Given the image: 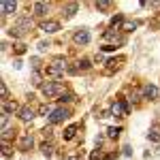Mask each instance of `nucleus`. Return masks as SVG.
I'll return each instance as SVG.
<instances>
[{
	"mask_svg": "<svg viewBox=\"0 0 160 160\" xmlns=\"http://www.w3.org/2000/svg\"><path fill=\"white\" fill-rule=\"evenodd\" d=\"M47 47H49V41H41L38 43V51H45Z\"/></svg>",
	"mask_w": 160,
	"mask_h": 160,
	"instance_id": "29",
	"label": "nucleus"
},
{
	"mask_svg": "<svg viewBox=\"0 0 160 160\" xmlns=\"http://www.w3.org/2000/svg\"><path fill=\"white\" fill-rule=\"evenodd\" d=\"M53 111H56V109H53L51 105H41V107H38V113H41V115H47V118H49Z\"/></svg>",
	"mask_w": 160,
	"mask_h": 160,
	"instance_id": "18",
	"label": "nucleus"
},
{
	"mask_svg": "<svg viewBox=\"0 0 160 160\" xmlns=\"http://www.w3.org/2000/svg\"><path fill=\"white\" fill-rule=\"evenodd\" d=\"M120 132H122V128H120V126H111V128H107V137H109V139H118Z\"/></svg>",
	"mask_w": 160,
	"mask_h": 160,
	"instance_id": "17",
	"label": "nucleus"
},
{
	"mask_svg": "<svg viewBox=\"0 0 160 160\" xmlns=\"http://www.w3.org/2000/svg\"><path fill=\"white\" fill-rule=\"evenodd\" d=\"M41 92H43V96L53 98V96H58V94L64 92V86H62V81H47V83H43Z\"/></svg>",
	"mask_w": 160,
	"mask_h": 160,
	"instance_id": "2",
	"label": "nucleus"
},
{
	"mask_svg": "<svg viewBox=\"0 0 160 160\" xmlns=\"http://www.w3.org/2000/svg\"><path fill=\"white\" fill-rule=\"evenodd\" d=\"M148 139H149V141H154V143H160V128H158V126H154V128L148 132Z\"/></svg>",
	"mask_w": 160,
	"mask_h": 160,
	"instance_id": "16",
	"label": "nucleus"
},
{
	"mask_svg": "<svg viewBox=\"0 0 160 160\" xmlns=\"http://www.w3.org/2000/svg\"><path fill=\"white\" fill-rule=\"evenodd\" d=\"M32 11H34L37 17H45L47 11H49V4H47V2H43V0H37V2L32 4Z\"/></svg>",
	"mask_w": 160,
	"mask_h": 160,
	"instance_id": "8",
	"label": "nucleus"
},
{
	"mask_svg": "<svg viewBox=\"0 0 160 160\" xmlns=\"http://www.w3.org/2000/svg\"><path fill=\"white\" fill-rule=\"evenodd\" d=\"M135 28H137V22H124V24H122V30H124V32H132Z\"/></svg>",
	"mask_w": 160,
	"mask_h": 160,
	"instance_id": "21",
	"label": "nucleus"
},
{
	"mask_svg": "<svg viewBox=\"0 0 160 160\" xmlns=\"http://www.w3.org/2000/svg\"><path fill=\"white\" fill-rule=\"evenodd\" d=\"M160 96V90L156 86H152V83H148V86H143V98L148 100H156Z\"/></svg>",
	"mask_w": 160,
	"mask_h": 160,
	"instance_id": "7",
	"label": "nucleus"
},
{
	"mask_svg": "<svg viewBox=\"0 0 160 160\" xmlns=\"http://www.w3.org/2000/svg\"><path fill=\"white\" fill-rule=\"evenodd\" d=\"M66 118H71V111H68V109H64V107H60V109H56V111H53V113H51L47 120H49V124H60V122H64Z\"/></svg>",
	"mask_w": 160,
	"mask_h": 160,
	"instance_id": "4",
	"label": "nucleus"
},
{
	"mask_svg": "<svg viewBox=\"0 0 160 160\" xmlns=\"http://www.w3.org/2000/svg\"><path fill=\"white\" fill-rule=\"evenodd\" d=\"M41 30H43L45 34H53V32L60 30V22H56V19H47V22L41 24Z\"/></svg>",
	"mask_w": 160,
	"mask_h": 160,
	"instance_id": "6",
	"label": "nucleus"
},
{
	"mask_svg": "<svg viewBox=\"0 0 160 160\" xmlns=\"http://www.w3.org/2000/svg\"><path fill=\"white\" fill-rule=\"evenodd\" d=\"M43 135H45L47 139H49V137H51V128H45V130H43Z\"/></svg>",
	"mask_w": 160,
	"mask_h": 160,
	"instance_id": "33",
	"label": "nucleus"
},
{
	"mask_svg": "<svg viewBox=\"0 0 160 160\" xmlns=\"http://www.w3.org/2000/svg\"><path fill=\"white\" fill-rule=\"evenodd\" d=\"M22 111V107L15 102V100H4L2 102V113L4 115H11V113H19Z\"/></svg>",
	"mask_w": 160,
	"mask_h": 160,
	"instance_id": "9",
	"label": "nucleus"
},
{
	"mask_svg": "<svg viewBox=\"0 0 160 160\" xmlns=\"http://www.w3.org/2000/svg\"><path fill=\"white\" fill-rule=\"evenodd\" d=\"M64 68H68V66L62 60H56L53 64H47V66H45V75H49V77H60V75L64 73Z\"/></svg>",
	"mask_w": 160,
	"mask_h": 160,
	"instance_id": "3",
	"label": "nucleus"
},
{
	"mask_svg": "<svg viewBox=\"0 0 160 160\" xmlns=\"http://www.w3.org/2000/svg\"><path fill=\"white\" fill-rule=\"evenodd\" d=\"M77 66H79V71H88V68L92 66V62H90V60H79V62H77Z\"/></svg>",
	"mask_w": 160,
	"mask_h": 160,
	"instance_id": "23",
	"label": "nucleus"
},
{
	"mask_svg": "<svg viewBox=\"0 0 160 160\" xmlns=\"http://www.w3.org/2000/svg\"><path fill=\"white\" fill-rule=\"evenodd\" d=\"M122 24H124V17L120 15V13L111 17V26H113V28H118V26H122Z\"/></svg>",
	"mask_w": 160,
	"mask_h": 160,
	"instance_id": "20",
	"label": "nucleus"
},
{
	"mask_svg": "<svg viewBox=\"0 0 160 160\" xmlns=\"http://www.w3.org/2000/svg\"><path fill=\"white\" fill-rule=\"evenodd\" d=\"M32 143H34V139L30 132H22V139H19V149L22 152H28V149L32 148Z\"/></svg>",
	"mask_w": 160,
	"mask_h": 160,
	"instance_id": "11",
	"label": "nucleus"
},
{
	"mask_svg": "<svg viewBox=\"0 0 160 160\" xmlns=\"http://www.w3.org/2000/svg\"><path fill=\"white\" fill-rule=\"evenodd\" d=\"M34 118H37V113H34L32 107H22V111H19V120H22V122H30V120H34Z\"/></svg>",
	"mask_w": 160,
	"mask_h": 160,
	"instance_id": "13",
	"label": "nucleus"
},
{
	"mask_svg": "<svg viewBox=\"0 0 160 160\" xmlns=\"http://www.w3.org/2000/svg\"><path fill=\"white\" fill-rule=\"evenodd\" d=\"M58 100H60V102H71V100H75V96L73 94H62Z\"/></svg>",
	"mask_w": 160,
	"mask_h": 160,
	"instance_id": "26",
	"label": "nucleus"
},
{
	"mask_svg": "<svg viewBox=\"0 0 160 160\" xmlns=\"http://www.w3.org/2000/svg\"><path fill=\"white\" fill-rule=\"evenodd\" d=\"M2 156H4V158L11 156V145H9V141H2Z\"/></svg>",
	"mask_w": 160,
	"mask_h": 160,
	"instance_id": "22",
	"label": "nucleus"
},
{
	"mask_svg": "<svg viewBox=\"0 0 160 160\" xmlns=\"http://www.w3.org/2000/svg\"><path fill=\"white\" fill-rule=\"evenodd\" d=\"M68 160H83V156H81V154H71Z\"/></svg>",
	"mask_w": 160,
	"mask_h": 160,
	"instance_id": "31",
	"label": "nucleus"
},
{
	"mask_svg": "<svg viewBox=\"0 0 160 160\" xmlns=\"http://www.w3.org/2000/svg\"><path fill=\"white\" fill-rule=\"evenodd\" d=\"M41 149H43V154H45V156H51V154H53V148H51L49 143H43Z\"/></svg>",
	"mask_w": 160,
	"mask_h": 160,
	"instance_id": "25",
	"label": "nucleus"
},
{
	"mask_svg": "<svg viewBox=\"0 0 160 160\" xmlns=\"http://www.w3.org/2000/svg\"><path fill=\"white\" fill-rule=\"evenodd\" d=\"M115 49V45H105V47H102V51H113Z\"/></svg>",
	"mask_w": 160,
	"mask_h": 160,
	"instance_id": "32",
	"label": "nucleus"
},
{
	"mask_svg": "<svg viewBox=\"0 0 160 160\" xmlns=\"http://www.w3.org/2000/svg\"><path fill=\"white\" fill-rule=\"evenodd\" d=\"M77 130H79V126L77 124H71L64 132H62V137H64V141H71V139H75V135H77Z\"/></svg>",
	"mask_w": 160,
	"mask_h": 160,
	"instance_id": "15",
	"label": "nucleus"
},
{
	"mask_svg": "<svg viewBox=\"0 0 160 160\" xmlns=\"http://www.w3.org/2000/svg\"><path fill=\"white\" fill-rule=\"evenodd\" d=\"M77 11H79V2H66L64 4V15L66 17H73Z\"/></svg>",
	"mask_w": 160,
	"mask_h": 160,
	"instance_id": "14",
	"label": "nucleus"
},
{
	"mask_svg": "<svg viewBox=\"0 0 160 160\" xmlns=\"http://www.w3.org/2000/svg\"><path fill=\"white\" fill-rule=\"evenodd\" d=\"M111 113L118 115V118H126V115H128V105H126V100H118V102H113Z\"/></svg>",
	"mask_w": 160,
	"mask_h": 160,
	"instance_id": "5",
	"label": "nucleus"
},
{
	"mask_svg": "<svg viewBox=\"0 0 160 160\" xmlns=\"http://www.w3.org/2000/svg\"><path fill=\"white\" fill-rule=\"evenodd\" d=\"M32 83H34V86H41V88H43V81H41V75H38V73L32 75Z\"/></svg>",
	"mask_w": 160,
	"mask_h": 160,
	"instance_id": "28",
	"label": "nucleus"
},
{
	"mask_svg": "<svg viewBox=\"0 0 160 160\" xmlns=\"http://www.w3.org/2000/svg\"><path fill=\"white\" fill-rule=\"evenodd\" d=\"M0 94H2V102H4V100H9V88H7V83H2V86H0Z\"/></svg>",
	"mask_w": 160,
	"mask_h": 160,
	"instance_id": "24",
	"label": "nucleus"
},
{
	"mask_svg": "<svg viewBox=\"0 0 160 160\" xmlns=\"http://www.w3.org/2000/svg\"><path fill=\"white\" fill-rule=\"evenodd\" d=\"M28 30H32V19H30V17H19L17 24L9 30V34L15 37V38H22V37L28 34Z\"/></svg>",
	"mask_w": 160,
	"mask_h": 160,
	"instance_id": "1",
	"label": "nucleus"
},
{
	"mask_svg": "<svg viewBox=\"0 0 160 160\" xmlns=\"http://www.w3.org/2000/svg\"><path fill=\"white\" fill-rule=\"evenodd\" d=\"M0 11H2V15H11V13L17 11V2L15 0H2L0 2Z\"/></svg>",
	"mask_w": 160,
	"mask_h": 160,
	"instance_id": "10",
	"label": "nucleus"
},
{
	"mask_svg": "<svg viewBox=\"0 0 160 160\" xmlns=\"http://www.w3.org/2000/svg\"><path fill=\"white\" fill-rule=\"evenodd\" d=\"M15 53H17V56H22V53H26V45H24V43L15 45Z\"/></svg>",
	"mask_w": 160,
	"mask_h": 160,
	"instance_id": "27",
	"label": "nucleus"
},
{
	"mask_svg": "<svg viewBox=\"0 0 160 160\" xmlns=\"http://www.w3.org/2000/svg\"><path fill=\"white\" fill-rule=\"evenodd\" d=\"M73 38H75V43H77V45H88V43H90V32L81 28V30H77V32H75Z\"/></svg>",
	"mask_w": 160,
	"mask_h": 160,
	"instance_id": "12",
	"label": "nucleus"
},
{
	"mask_svg": "<svg viewBox=\"0 0 160 160\" xmlns=\"http://www.w3.org/2000/svg\"><path fill=\"white\" fill-rule=\"evenodd\" d=\"M90 158H92V160H102V154H100V152H92Z\"/></svg>",
	"mask_w": 160,
	"mask_h": 160,
	"instance_id": "30",
	"label": "nucleus"
},
{
	"mask_svg": "<svg viewBox=\"0 0 160 160\" xmlns=\"http://www.w3.org/2000/svg\"><path fill=\"white\" fill-rule=\"evenodd\" d=\"M96 9H98V11H107V9H111V2L109 0H98V2H96Z\"/></svg>",
	"mask_w": 160,
	"mask_h": 160,
	"instance_id": "19",
	"label": "nucleus"
}]
</instances>
